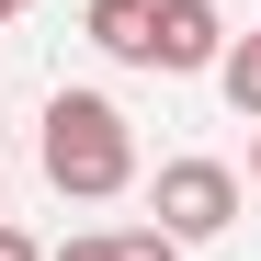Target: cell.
Listing matches in <instances>:
<instances>
[{"label":"cell","mask_w":261,"mask_h":261,"mask_svg":"<svg viewBox=\"0 0 261 261\" xmlns=\"http://www.w3.org/2000/svg\"><path fill=\"white\" fill-rule=\"evenodd\" d=\"M34 170L68 193V204H114L137 182V125H125L114 91H57L46 125H34Z\"/></svg>","instance_id":"6da1fadb"},{"label":"cell","mask_w":261,"mask_h":261,"mask_svg":"<svg viewBox=\"0 0 261 261\" xmlns=\"http://www.w3.org/2000/svg\"><path fill=\"white\" fill-rule=\"evenodd\" d=\"M148 216H159V239H227L239 227V170L227 159H159V182H148Z\"/></svg>","instance_id":"7a4b0ae2"},{"label":"cell","mask_w":261,"mask_h":261,"mask_svg":"<svg viewBox=\"0 0 261 261\" xmlns=\"http://www.w3.org/2000/svg\"><path fill=\"white\" fill-rule=\"evenodd\" d=\"M227 12H216V0H148V68L159 80H204L216 57H227Z\"/></svg>","instance_id":"3957f363"},{"label":"cell","mask_w":261,"mask_h":261,"mask_svg":"<svg viewBox=\"0 0 261 261\" xmlns=\"http://www.w3.org/2000/svg\"><path fill=\"white\" fill-rule=\"evenodd\" d=\"M80 23H91V46H102L114 68H148V0H91Z\"/></svg>","instance_id":"277c9868"},{"label":"cell","mask_w":261,"mask_h":261,"mask_svg":"<svg viewBox=\"0 0 261 261\" xmlns=\"http://www.w3.org/2000/svg\"><path fill=\"white\" fill-rule=\"evenodd\" d=\"M216 91H227V114L261 125V34H227V57H216Z\"/></svg>","instance_id":"5b68a950"},{"label":"cell","mask_w":261,"mask_h":261,"mask_svg":"<svg viewBox=\"0 0 261 261\" xmlns=\"http://www.w3.org/2000/svg\"><path fill=\"white\" fill-rule=\"evenodd\" d=\"M114 261H182V239H159V227H114Z\"/></svg>","instance_id":"8992f818"},{"label":"cell","mask_w":261,"mask_h":261,"mask_svg":"<svg viewBox=\"0 0 261 261\" xmlns=\"http://www.w3.org/2000/svg\"><path fill=\"white\" fill-rule=\"evenodd\" d=\"M46 261H114V227H80L68 250H46Z\"/></svg>","instance_id":"52a82bcc"},{"label":"cell","mask_w":261,"mask_h":261,"mask_svg":"<svg viewBox=\"0 0 261 261\" xmlns=\"http://www.w3.org/2000/svg\"><path fill=\"white\" fill-rule=\"evenodd\" d=\"M0 261H46V250H34V239L12 227V216H0Z\"/></svg>","instance_id":"ba28073f"},{"label":"cell","mask_w":261,"mask_h":261,"mask_svg":"<svg viewBox=\"0 0 261 261\" xmlns=\"http://www.w3.org/2000/svg\"><path fill=\"white\" fill-rule=\"evenodd\" d=\"M23 12H34V0H0V23H23Z\"/></svg>","instance_id":"9c48e42d"},{"label":"cell","mask_w":261,"mask_h":261,"mask_svg":"<svg viewBox=\"0 0 261 261\" xmlns=\"http://www.w3.org/2000/svg\"><path fill=\"white\" fill-rule=\"evenodd\" d=\"M250 182H261V125H250Z\"/></svg>","instance_id":"30bf717a"},{"label":"cell","mask_w":261,"mask_h":261,"mask_svg":"<svg viewBox=\"0 0 261 261\" xmlns=\"http://www.w3.org/2000/svg\"><path fill=\"white\" fill-rule=\"evenodd\" d=\"M0 91H12V80H0Z\"/></svg>","instance_id":"8fae6325"}]
</instances>
